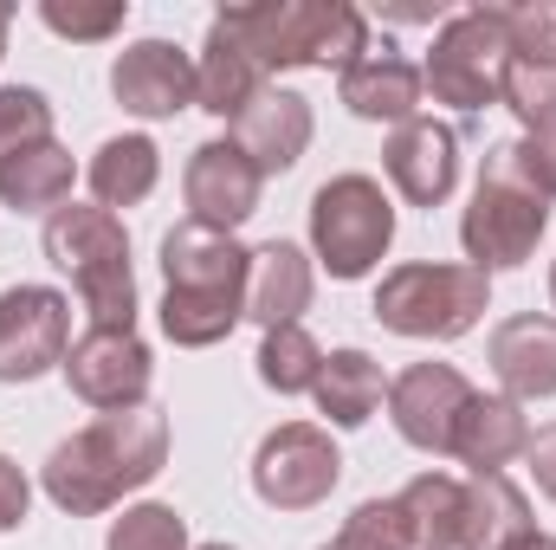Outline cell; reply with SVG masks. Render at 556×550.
I'll return each mask as SVG.
<instances>
[{
  "label": "cell",
  "instance_id": "cell-1",
  "mask_svg": "<svg viewBox=\"0 0 556 550\" xmlns=\"http://www.w3.org/2000/svg\"><path fill=\"white\" fill-rule=\"evenodd\" d=\"M162 466H168V421H162V409H130V414H98L91 427L65 434L46 453L39 486H46V499L59 512L98 518V512L124 505L130 492H142Z\"/></svg>",
  "mask_w": 556,
  "mask_h": 550
},
{
  "label": "cell",
  "instance_id": "cell-2",
  "mask_svg": "<svg viewBox=\"0 0 556 550\" xmlns=\"http://www.w3.org/2000/svg\"><path fill=\"white\" fill-rule=\"evenodd\" d=\"M220 26L247 46V59L273 72H350L369 52V20L350 0H253L227 7Z\"/></svg>",
  "mask_w": 556,
  "mask_h": 550
},
{
  "label": "cell",
  "instance_id": "cell-3",
  "mask_svg": "<svg viewBox=\"0 0 556 550\" xmlns=\"http://www.w3.org/2000/svg\"><path fill=\"white\" fill-rule=\"evenodd\" d=\"M551 227V188L538 182V162L525 142H492L479 162V188L459 214V247L466 266L479 273H511L538 253Z\"/></svg>",
  "mask_w": 556,
  "mask_h": 550
},
{
  "label": "cell",
  "instance_id": "cell-4",
  "mask_svg": "<svg viewBox=\"0 0 556 550\" xmlns=\"http://www.w3.org/2000/svg\"><path fill=\"white\" fill-rule=\"evenodd\" d=\"M46 260L78 285L91 330H137V278H130V234L98 201H65L46 214Z\"/></svg>",
  "mask_w": 556,
  "mask_h": 550
},
{
  "label": "cell",
  "instance_id": "cell-5",
  "mask_svg": "<svg viewBox=\"0 0 556 550\" xmlns=\"http://www.w3.org/2000/svg\"><path fill=\"white\" fill-rule=\"evenodd\" d=\"M485 311H492V273H479V266L408 260L376 285V324L395 337H420V343H453Z\"/></svg>",
  "mask_w": 556,
  "mask_h": 550
},
{
  "label": "cell",
  "instance_id": "cell-6",
  "mask_svg": "<svg viewBox=\"0 0 556 550\" xmlns=\"http://www.w3.org/2000/svg\"><path fill=\"white\" fill-rule=\"evenodd\" d=\"M395 247V201L376 175H330L311 195V260L337 285L369 278Z\"/></svg>",
  "mask_w": 556,
  "mask_h": 550
},
{
  "label": "cell",
  "instance_id": "cell-7",
  "mask_svg": "<svg viewBox=\"0 0 556 550\" xmlns=\"http://www.w3.org/2000/svg\"><path fill=\"white\" fill-rule=\"evenodd\" d=\"M505 65H511L505 13H498V7H459V13H446V20L433 26L420 85L433 91V104H453V111L479 117V111L498 104Z\"/></svg>",
  "mask_w": 556,
  "mask_h": 550
},
{
  "label": "cell",
  "instance_id": "cell-8",
  "mask_svg": "<svg viewBox=\"0 0 556 550\" xmlns=\"http://www.w3.org/2000/svg\"><path fill=\"white\" fill-rule=\"evenodd\" d=\"M343 479V453L330 440V427L317 421H285L260 440L253 453V492L273 512H317Z\"/></svg>",
  "mask_w": 556,
  "mask_h": 550
},
{
  "label": "cell",
  "instance_id": "cell-9",
  "mask_svg": "<svg viewBox=\"0 0 556 550\" xmlns=\"http://www.w3.org/2000/svg\"><path fill=\"white\" fill-rule=\"evenodd\" d=\"M72 357V298L52 285L0 291V383H39Z\"/></svg>",
  "mask_w": 556,
  "mask_h": 550
},
{
  "label": "cell",
  "instance_id": "cell-10",
  "mask_svg": "<svg viewBox=\"0 0 556 550\" xmlns=\"http://www.w3.org/2000/svg\"><path fill=\"white\" fill-rule=\"evenodd\" d=\"M65 383L91 414H130L149 409L155 357L137 330H85L65 357Z\"/></svg>",
  "mask_w": 556,
  "mask_h": 550
},
{
  "label": "cell",
  "instance_id": "cell-11",
  "mask_svg": "<svg viewBox=\"0 0 556 550\" xmlns=\"http://www.w3.org/2000/svg\"><path fill=\"white\" fill-rule=\"evenodd\" d=\"M260 188H266V175L240 155L233 137H207L194 155H188V168H181L188 221L220 227V234H240V227L260 214Z\"/></svg>",
  "mask_w": 556,
  "mask_h": 550
},
{
  "label": "cell",
  "instance_id": "cell-12",
  "mask_svg": "<svg viewBox=\"0 0 556 550\" xmlns=\"http://www.w3.org/2000/svg\"><path fill=\"white\" fill-rule=\"evenodd\" d=\"M472 396L479 389L453 363H408L389 383V421L420 453H453V427H459V414H466Z\"/></svg>",
  "mask_w": 556,
  "mask_h": 550
},
{
  "label": "cell",
  "instance_id": "cell-13",
  "mask_svg": "<svg viewBox=\"0 0 556 550\" xmlns=\"http://www.w3.org/2000/svg\"><path fill=\"white\" fill-rule=\"evenodd\" d=\"M111 98L142 124L181 117L194 111V59L175 39H137L111 59Z\"/></svg>",
  "mask_w": 556,
  "mask_h": 550
},
{
  "label": "cell",
  "instance_id": "cell-14",
  "mask_svg": "<svg viewBox=\"0 0 556 550\" xmlns=\"http://www.w3.org/2000/svg\"><path fill=\"white\" fill-rule=\"evenodd\" d=\"M382 175L408 208H440L459 188V130L440 117H415L382 142Z\"/></svg>",
  "mask_w": 556,
  "mask_h": 550
},
{
  "label": "cell",
  "instance_id": "cell-15",
  "mask_svg": "<svg viewBox=\"0 0 556 550\" xmlns=\"http://www.w3.org/2000/svg\"><path fill=\"white\" fill-rule=\"evenodd\" d=\"M311 130H317L311 98H304V91H285V85H266V91L227 124V137L240 142V155H247L260 175H285V168H298L304 149H311Z\"/></svg>",
  "mask_w": 556,
  "mask_h": 550
},
{
  "label": "cell",
  "instance_id": "cell-16",
  "mask_svg": "<svg viewBox=\"0 0 556 550\" xmlns=\"http://www.w3.org/2000/svg\"><path fill=\"white\" fill-rule=\"evenodd\" d=\"M337 98L350 104V117L402 130V124H415V117H420L427 85H420V65H415V59H402L389 39H382V46L369 39V52H363L350 72H337Z\"/></svg>",
  "mask_w": 556,
  "mask_h": 550
},
{
  "label": "cell",
  "instance_id": "cell-17",
  "mask_svg": "<svg viewBox=\"0 0 556 550\" xmlns=\"http://www.w3.org/2000/svg\"><path fill=\"white\" fill-rule=\"evenodd\" d=\"M485 357H492L498 396H511L518 409L551 402L556 396V317H544V311H518V317H505V324L492 330Z\"/></svg>",
  "mask_w": 556,
  "mask_h": 550
},
{
  "label": "cell",
  "instance_id": "cell-18",
  "mask_svg": "<svg viewBox=\"0 0 556 550\" xmlns=\"http://www.w3.org/2000/svg\"><path fill=\"white\" fill-rule=\"evenodd\" d=\"M253 247H240V234L181 221L162 234V278L168 291H247Z\"/></svg>",
  "mask_w": 556,
  "mask_h": 550
},
{
  "label": "cell",
  "instance_id": "cell-19",
  "mask_svg": "<svg viewBox=\"0 0 556 550\" xmlns=\"http://www.w3.org/2000/svg\"><path fill=\"white\" fill-rule=\"evenodd\" d=\"M311 291H317V260H311L304 247H291V240L253 247V266H247V317H253L260 330L304 324Z\"/></svg>",
  "mask_w": 556,
  "mask_h": 550
},
{
  "label": "cell",
  "instance_id": "cell-20",
  "mask_svg": "<svg viewBox=\"0 0 556 550\" xmlns=\"http://www.w3.org/2000/svg\"><path fill=\"white\" fill-rule=\"evenodd\" d=\"M273 78L247 59V46L214 20L207 26V39H201V52H194V111H207V117H220V124H233L260 91H266Z\"/></svg>",
  "mask_w": 556,
  "mask_h": 550
},
{
  "label": "cell",
  "instance_id": "cell-21",
  "mask_svg": "<svg viewBox=\"0 0 556 550\" xmlns=\"http://www.w3.org/2000/svg\"><path fill=\"white\" fill-rule=\"evenodd\" d=\"M531 414L518 409L511 396H472L466 414H459V427H453V460H466L472 473H505L511 460H525V447H531Z\"/></svg>",
  "mask_w": 556,
  "mask_h": 550
},
{
  "label": "cell",
  "instance_id": "cell-22",
  "mask_svg": "<svg viewBox=\"0 0 556 550\" xmlns=\"http://www.w3.org/2000/svg\"><path fill=\"white\" fill-rule=\"evenodd\" d=\"M72 182H78L72 149L59 137H46L0 162V208H13V214H59L72 201Z\"/></svg>",
  "mask_w": 556,
  "mask_h": 550
},
{
  "label": "cell",
  "instance_id": "cell-23",
  "mask_svg": "<svg viewBox=\"0 0 556 550\" xmlns=\"http://www.w3.org/2000/svg\"><path fill=\"white\" fill-rule=\"evenodd\" d=\"M531 525V499L511 486V473H472L466 479V525H459V550H511L525 545Z\"/></svg>",
  "mask_w": 556,
  "mask_h": 550
},
{
  "label": "cell",
  "instance_id": "cell-24",
  "mask_svg": "<svg viewBox=\"0 0 556 550\" xmlns=\"http://www.w3.org/2000/svg\"><path fill=\"white\" fill-rule=\"evenodd\" d=\"M311 402L317 414L330 421V427H363L369 414L389 402V376H382V363L369 357V350H330L324 357V376H317V389H311Z\"/></svg>",
  "mask_w": 556,
  "mask_h": 550
},
{
  "label": "cell",
  "instance_id": "cell-25",
  "mask_svg": "<svg viewBox=\"0 0 556 550\" xmlns=\"http://www.w3.org/2000/svg\"><path fill=\"white\" fill-rule=\"evenodd\" d=\"M85 182H91V201L98 208H137L155 195V182H162V149L142 137V130H124V137L98 142V155H91V168H85Z\"/></svg>",
  "mask_w": 556,
  "mask_h": 550
},
{
  "label": "cell",
  "instance_id": "cell-26",
  "mask_svg": "<svg viewBox=\"0 0 556 550\" xmlns=\"http://www.w3.org/2000/svg\"><path fill=\"white\" fill-rule=\"evenodd\" d=\"M395 512L408 525V550H459L466 525V479L453 473H420L395 492Z\"/></svg>",
  "mask_w": 556,
  "mask_h": 550
},
{
  "label": "cell",
  "instance_id": "cell-27",
  "mask_svg": "<svg viewBox=\"0 0 556 550\" xmlns=\"http://www.w3.org/2000/svg\"><path fill=\"white\" fill-rule=\"evenodd\" d=\"M162 337L175 350H214L247 317V291H162Z\"/></svg>",
  "mask_w": 556,
  "mask_h": 550
},
{
  "label": "cell",
  "instance_id": "cell-28",
  "mask_svg": "<svg viewBox=\"0 0 556 550\" xmlns=\"http://www.w3.org/2000/svg\"><path fill=\"white\" fill-rule=\"evenodd\" d=\"M253 363H260V383H266L273 396H311L317 376H324V350H317V337H311L304 324L266 330Z\"/></svg>",
  "mask_w": 556,
  "mask_h": 550
},
{
  "label": "cell",
  "instance_id": "cell-29",
  "mask_svg": "<svg viewBox=\"0 0 556 550\" xmlns=\"http://www.w3.org/2000/svg\"><path fill=\"white\" fill-rule=\"evenodd\" d=\"M104 550H194V545H188V518L175 505L142 499V505H124V518H111Z\"/></svg>",
  "mask_w": 556,
  "mask_h": 550
},
{
  "label": "cell",
  "instance_id": "cell-30",
  "mask_svg": "<svg viewBox=\"0 0 556 550\" xmlns=\"http://www.w3.org/2000/svg\"><path fill=\"white\" fill-rule=\"evenodd\" d=\"M52 137V104L33 85H0V162Z\"/></svg>",
  "mask_w": 556,
  "mask_h": 550
},
{
  "label": "cell",
  "instance_id": "cell-31",
  "mask_svg": "<svg viewBox=\"0 0 556 550\" xmlns=\"http://www.w3.org/2000/svg\"><path fill=\"white\" fill-rule=\"evenodd\" d=\"M498 104L525 124V130H538V124H551L556 117V65H505V85H498Z\"/></svg>",
  "mask_w": 556,
  "mask_h": 550
},
{
  "label": "cell",
  "instance_id": "cell-32",
  "mask_svg": "<svg viewBox=\"0 0 556 550\" xmlns=\"http://www.w3.org/2000/svg\"><path fill=\"white\" fill-rule=\"evenodd\" d=\"M317 550H408V525H402L395 499H363V505L343 518V532Z\"/></svg>",
  "mask_w": 556,
  "mask_h": 550
},
{
  "label": "cell",
  "instance_id": "cell-33",
  "mask_svg": "<svg viewBox=\"0 0 556 550\" xmlns=\"http://www.w3.org/2000/svg\"><path fill=\"white\" fill-rule=\"evenodd\" d=\"M498 13H505V39L518 65H556V0H518Z\"/></svg>",
  "mask_w": 556,
  "mask_h": 550
},
{
  "label": "cell",
  "instance_id": "cell-34",
  "mask_svg": "<svg viewBox=\"0 0 556 550\" xmlns=\"http://www.w3.org/2000/svg\"><path fill=\"white\" fill-rule=\"evenodd\" d=\"M39 20H46V33H59V39H111V33H124L130 7H124V0H104V7H65V0H46Z\"/></svg>",
  "mask_w": 556,
  "mask_h": 550
},
{
  "label": "cell",
  "instance_id": "cell-35",
  "mask_svg": "<svg viewBox=\"0 0 556 550\" xmlns=\"http://www.w3.org/2000/svg\"><path fill=\"white\" fill-rule=\"evenodd\" d=\"M26 505H33V479H26V473L0 453V538L26 525Z\"/></svg>",
  "mask_w": 556,
  "mask_h": 550
},
{
  "label": "cell",
  "instance_id": "cell-36",
  "mask_svg": "<svg viewBox=\"0 0 556 550\" xmlns=\"http://www.w3.org/2000/svg\"><path fill=\"white\" fill-rule=\"evenodd\" d=\"M525 466H531V479H538V492L556 505V421L551 427H538L531 434V447H525Z\"/></svg>",
  "mask_w": 556,
  "mask_h": 550
},
{
  "label": "cell",
  "instance_id": "cell-37",
  "mask_svg": "<svg viewBox=\"0 0 556 550\" xmlns=\"http://www.w3.org/2000/svg\"><path fill=\"white\" fill-rule=\"evenodd\" d=\"M525 149H531V162H538V182L551 188V201H556V117L538 124V130L525 137Z\"/></svg>",
  "mask_w": 556,
  "mask_h": 550
},
{
  "label": "cell",
  "instance_id": "cell-38",
  "mask_svg": "<svg viewBox=\"0 0 556 550\" xmlns=\"http://www.w3.org/2000/svg\"><path fill=\"white\" fill-rule=\"evenodd\" d=\"M511 550H556V538H551V532H531L525 545H511Z\"/></svg>",
  "mask_w": 556,
  "mask_h": 550
},
{
  "label": "cell",
  "instance_id": "cell-39",
  "mask_svg": "<svg viewBox=\"0 0 556 550\" xmlns=\"http://www.w3.org/2000/svg\"><path fill=\"white\" fill-rule=\"evenodd\" d=\"M7 20H13V7H0V59H7Z\"/></svg>",
  "mask_w": 556,
  "mask_h": 550
},
{
  "label": "cell",
  "instance_id": "cell-40",
  "mask_svg": "<svg viewBox=\"0 0 556 550\" xmlns=\"http://www.w3.org/2000/svg\"><path fill=\"white\" fill-rule=\"evenodd\" d=\"M551 311H556V266H551Z\"/></svg>",
  "mask_w": 556,
  "mask_h": 550
},
{
  "label": "cell",
  "instance_id": "cell-41",
  "mask_svg": "<svg viewBox=\"0 0 556 550\" xmlns=\"http://www.w3.org/2000/svg\"><path fill=\"white\" fill-rule=\"evenodd\" d=\"M201 550H233V545H201Z\"/></svg>",
  "mask_w": 556,
  "mask_h": 550
}]
</instances>
